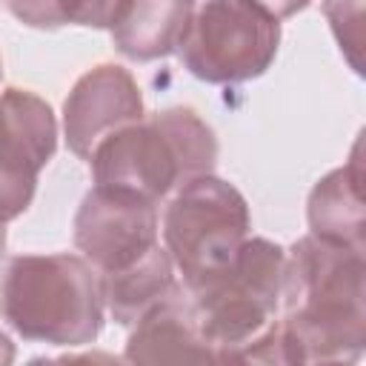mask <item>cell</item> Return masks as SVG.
<instances>
[{
	"label": "cell",
	"mask_w": 366,
	"mask_h": 366,
	"mask_svg": "<svg viewBox=\"0 0 366 366\" xmlns=\"http://www.w3.org/2000/svg\"><path fill=\"white\" fill-rule=\"evenodd\" d=\"M0 143H3V137H0ZM0 172H3V146H0Z\"/></svg>",
	"instance_id": "18"
},
{
	"label": "cell",
	"mask_w": 366,
	"mask_h": 366,
	"mask_svg": "<svg viewBox=\"0 0 366 366\" xmlns=\"http://www.w3.org/2000/svg\"><path fill=\"white\" fill-rule=\"evenodd\" d=\"M217 160V137L197 112L174 106L140 117L109 137L92 154L94 186L157 203L180 183L209 174Z\"/></svg>",
	"instance_id": "2"
},
{
	"label": "cell",
	"mask_w": 366,
	"mask_h": 366,
	"mask_svg": "<svg viewBox=\"0 0 366 366\" xmlns=\"http://www.w3.org/2000/svg\"><path fill=\"white\" fill-rule=\"evenodd\" d=\"M6 252V223H0V257Z\"/></svg>",
	"instance_id": "17"
},
{
	"label": "cell",
	"mask_w": 366,
	"mask_h": 366,
	"mask_svg": "<svg viewBox=\"0 0 366 366\" xmlns=\"http://www.w3.org/2000/svg\"><path fill=\"white\" fill-rule=\"evenodd\" d=\"M306 217L312 234L363 252V163H360V140L352 149L349 163L332 169L326 177L315 183L306 203Z\"/></svg>",
	"instance_id": "11"
},
{
	"label": "cell",
	"mask_w": 366,
	"mask_h": 366,
	"mask_svg": "<svg viewBox=\"0 0 366 366\" xmlns=\"http://www.w3.org/2000/svg\"><path fill=\"white\" fill-rule=\"evenodd\" d=\"M254 3L263 6L269 14H274L277 20H283V17H292V14L303 11L312 0H254Z\"/></svg>",
	"instance_id": "15"
},
{
	"label": "cell",
	"mask_w": 366,
	"mask_h": 366,
	"mask_svg": "<svg viewBox=\"0 0 366 366\" xmlns=\"http://www.w3.org/2000/svg\"><path fill=\"white\" fill-rule=\"evenodd\" d=\"M143 117V94L137 80L114 63L86 71L63 103V132L69 149L89 160L92 149L112 132Z\"/></svg>",
	"instance_id": "8"
},
{
	"label": "cell",
	"mask_w": 366,
	"mask_h": 366,
	"mask_svg": "<svg viewBox=\"0 0 366 366\" xmlns=\"http://www.w3.org/2000/svg\"><path fill=\"white\" fill-rule=\"evenodd\" d=\"M277 46L280 20L254 0H206L177 51L197 80L246 83L266 74Z\"/></svg>",
	"instance_id": "6"
},
{
	"label": "cell",
	"mask_w": 366,
	"mask_h": 366,
	"mask_svg": "<svg viewBox=\"0 0 366 366\" xmlns=\"http://www.w3.org/2000/svg\"><path fill=\"white\" fill-rule=\"evenodd\" d=\"M103 312L100 274L80 254H17L0 277V317L23 340L89 346L103 329Z\"/></svg>",
	"instance_id": "3"
},
{
	"label": "cell",
	"mask_w": 366,
	"mask_h": 366,
	"mask_svg": "<svg viewBox=\"0 0 366 366\" xmlns=\"http://www.w3.org/2000/svg\"><path fill=\"white\" fill-rule=\"evenodd\" d=\"M103 283V297L112 312V317L120 326L137 323L152 306L166 300L180 283L174 280V263L160 243L134 266L100 277Z\"/></svg>",
	"instance_id": "12"
},
{
	"label": "cell",
	"mask_w": 366,
	"mask_h": 366,
	"mask_svg": "<svg viewBox=\"0 0 366 366\" xmlns=\"http://www.w3.org/2000/svg\"><path fill=\"white\" fill-rule=\"evenodd\" d=\"M323 14L355 74H363V0H323Z\"/></svg>",
	"instance_id": "14"
},
{
	"label": "cell",
	"mask_w": 366,
	"mask_h": 366,
	"mask_svg": "<svg viewBox=\"0 0 366 366\" xmlns=\"http://www.w3.org/2000/svg\"><path fill=\"white\" fill-rule=\"evenodd\" d=\"M14 360V343L6 337V332L0 329V366H6V363H11Z\"/></svg>",
	"instance_id": "16"
},
{
	"label": "cell",
	"mask_w": 366,
	"mask_h": 366,
	"mask_svg": "<svg viewBox=\"0 0 366 366\" xmlns=\"http://www.w3.org/2000/svg\"><path fill=\"white\" fill-rule=\"evenodd\" d=\"M74 246L100 277L134 266L157 246V203L94 186L74 214Z\"/></svg>",
	"instance_id": "7"
},
{
	"label": "cell",
	"mask_w": 366,
	"mask_h": 366,
	"mask_svg": "<svg viewBox=\"0 0 366 366\" xmlns=\"http://www.w3.org/2000/svg\"><path fill=\"white\" fill-rule=\"evenodd\" d=\"M126 360L132 363H217L209 340L200 332L183 283L157 306H152L126 340Z\"/></svg>",
	"instance_id": "9"
},
{
	"label": "cell",
	"mask_w": 366,
	"mask_h": 366,
	"mask_svg": "<svg viewBox=\"0 0 366 366\" xmlns=\"http://www.w3.org/2000/svg\"><path fill=\"white\" fill-rule=\"evenodd\" d=\"M197 0H120L109 26L114 49L137 63L177 51Z\"/></svg>",
	"instance_id": "10"
},
{
	"label": "cell",
	"mask_w": 366,
	"mask_h": 366,
	"mask_svg": "<svg viewBox=\"0 0 366 366\" xmlns=\"http://www.w3.org/2000/svg\"><path fill=\"white\" fill-rule=\"evenodd\" d=\"M286 252L266 237H246L234 257L189 292L200 332L217 363H237L240 352L272 323L280 306Z\"/></svg>",
	"instance_id": "4"
},
{
	"label": "cell",
	"mask_w": 366,
	"mask_h": 366,
	"mask_svg": "<svg viewBox=\"0 0 366 366\" xmlns=\"http://www.w3.org/2000/svg\"><path fill=\"white\" fill-rule=\"evenodd\" d=\"M363 252L306 234L295 240L280 283L289 363H352L366 346Z\"/></svg>",
	"instance_id": "1"
},
{
	"label": "cell",
	"mask_w": 366,
	"mask_h": 366,
	"mask_svg": "<svg viewBox=\"0 0 366 366\" xmlns=\"http://www.w3.org/2000/svg\"><path fill=\"white\" fill-rule=\"evenodd\" d=\"M249 203L232 183L212 172L180 183L163 212V237L183 286L194 289L223 269L249 237Z\"/></svg>",
	"instance_id": "5"
},
{
	"label": "cell",
	"mask_w": 366,
	"mask_h": 366,
	"mask_svg": "<svg viewBox=\"0 0 366 366\" xmlns=\"http://www.w3.org/2000/svg\"><path fill=\"white\" fill-rule=\"evenodd\" d=\"M6 6L31 29H60L69 23L109 29L120 0H6Z\"/></svg>",
	"instance_id": "13"
}]
</instances>
